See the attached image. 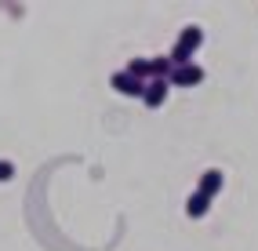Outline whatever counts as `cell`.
<instances>
[{
	"mask_svg": "<svg viewBox=\"0 0 258 251\" xmlns=\"http://www.w3.org/2000/svg\"><path fill=\"white\" fill-rule=\"evenodd\" d=\"M204 44V29L200 26H185L182 33H178V40H175V47H171V66H185V62H193V55H197V47Z\"/></svg>",
	"mask_w": 258,
	"mask_h": 251,
	"instance_id": "6da1fadb",
	"label": "cell"
},
{
	"mask_svg": "<svg viewBox=\"0 0 258 251\" xmlns=\"http://www.w3.org/2000/svg\"><path fill=\"white\" fill-rule=\"evenodd\" d=\"M200 80H204V66H197V62L175 66L171 77H167V84H175V88H193V84H200Z\"/></svg>",
	"mask_w": 258,
	"mask_h": 251,
	"instance_id": "7a4b0ae2",
	"label": "cell"
},
{
	"mask_svg": "<svg viewBox=\"0 0 258 251\" xmlns=\"http://www.w3.org/2000/svg\"><path fill=\"white\" fill-rule=\"evenodd\" d=\"M113 88L120 91V95H127V98H142V91H146V80H135V77H127L124 70L120 73H113Z\"/></svg>",
	"mask_w": 258,
	"mask_h": 251,
	"instance_id": "3957f363",
	"label": "cell"
},
{
	"mask_svg": "<svg viewBox=\"0 0 258 251\" xmlns=\"http://www.w3.org/2000/svg\"><path fill=\"white\" fill-rule=\"evenodd\" d=\"M167 88H171V84H167V80H146V91H142V102H146L149 109H157V106H164V98H167Z\"/></svg>",
	"mask_w": 258,
	"mask_h": 251,
	"instance_id": "277c9868",
	"label": "cell"
},
{
	"mask_svg": "<svg viewBox=\"0 0 258 251\" xmlns=\"http://www.w3.org/2000/svg\"><path fill=\"white\" fill-rule=\"evenodd\" d=\"M218 190H222V171H218V167H208V171L200 175V182H197V193H204V197L211 200Z\"/></svg>",
	"mask_w": 258,
	"mask_h": 251,
	"instance_id": "5b68a950",
	"label": "cell"
},
{
	"mask_svg": "<svg viewBox=\"0 0 258 251\" xmlns=\"http://www.w3.org/2000/svg\"><path fill=\"white\" fill-rule=\"evenodd\" d=\"M208 208H211V200L204 197V193H189V200H185V215L189 219H204V215H208Z\"/></svg>",
	"mask_w": 258,
	"mask_h": 251,
	"instance_id": "8992f818",
	"label": "cell"
},
{
	"mask_svg": "<svg viewBox=\"0 0 258 251\" xmlns=\"http://www.w3.org/2000/svg\"><path fill=\"white\" fill-rule=\"evenodd\" d=\"M171 70H175V66H171V58H167V55L149 58V80H167V77H171Z\"/></svg>",
	"mask_w": 258,
	"mask_h": 251,
	"instance_id": "52a82bcc",
	"label": "cell"
},
{
	"mask_svg": "<svg viewBox=\"0 0 258 251\" xmlns=\"http://www.w3.org/2000/svg\"><path fill=\"white\" fill-rule=\"evenodd\" d=\"M124 73L135 77V80H149V58H131Z\"/></svg>",
	"mask_w": 258,
	"mask_h": 251,
	"instance_id": "ba28073f",
	"label": "cell"
},
{
	"mask_svg": "<svg viewBox=\"0 0 258 251\" xmlns=\"http://www.w3.org/2000/svg\"><path fill=\"white\" fill-rule=\"evenodd\" d=\"M11 175H15V164L11 160H0V182H8Z\"/></svg>",
	"mask_w": 258,
	"mask_h": 251,
	"instance_id": "9c48e42d",
	"label": "cell"
}]
</instances>
